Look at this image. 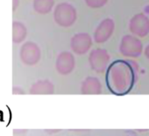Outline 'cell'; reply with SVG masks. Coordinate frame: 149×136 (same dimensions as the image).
I'll use <instances>...</instances> for the list:
<instances>
[{
  "label": "cell",
  "instance_id": "obj_7",
  "mask_svg": "<svg viewBox=\"0 0 149 136\" xmlns=\"http://www.w3.org/2000/svg\"><path fill=\"white\" fill-rule=\"evenodd\" d=\"M72 51L77 55L87 53L92 46V38L90 34L81 32L74 35L70 42Z\"/></svg>",
  "mask_w": 149,
  "mask_h": 136
},
{
  "label": "cell",
  "instance_id": "obj_13",
  "mask_svg": "<svg viewBox=\"0 0 149 136\" xmlns=\"http://www.w3.org/2000/svg\"><path fill=\"white\" fill-rule=\"evenodd\" d=\"M54 5V0H34L33 8L40 14L49 13Z\"/></svg>",
  "mask_w": 149,
  "mask_h": 136
},
{
  "label": "cell",
  "instance_id": "obj_1",
  "mask_svg": "<svg viewBox=\"0 0 149 136\" xmlns=\"http://www.w3.org/2000/svg\"><path fill=\"white\" fill-rule=\"evenodd\" d=\"M138 71V64L134 61H113L106 70V84L109 90L114 94H126L135 84Z\"/></svg>",
  "mask_w": 149,
  "mask_h": 136
},
{
  "label": "cell",
  "instance_id": "obj_4",
  "mask_svg": "<svg viewBox=\"0 0 149 136\" xmlns=\"http://www.w3.org/2000/svg\"><path fill=\"white\" fill-rule=\"evenodd\" d=\"M111 56L107 50L97 48L91 51L89 56V63L91 69L97 73H104L109 66Z\"/></svg>",
  "mask_w": 149,
  "mask_h": 136
},
{
  "label": "cell",
  "instance_id": "obj_16",
  "mask_svg": "<svg viewBox=\"0 0 149 136\" xmlns=\"http://www.w3.org/2000/svg\"><path fill=\"white\" fill-rule=\"evenodd\" d=\"M13 11H16L17 7H18V6H19V0H13Z\"/></svg>",
  "mask_w": 149,
  "mask_h": 136
},
{
  "label": "cell",
  "instance_id": "obj_3",
  "mask_svg": "<svg viewBox=\"0 0 149 136\" xmlns=\"http://www.w3.org/2000/svg\"><path fill=\"white\" fill-rule=\"evenodd\" d=\"M119 52L125 58H139L143 52V44L133 35H125L119 44Z\"/></svg>",
  "mask_w": 149,
  "mask_h": 136
},
{
  "label": "cell",
  "instance_id": "obj_8",
  "mask_svg": "<svg viewBox=\"0 0 149 136\" xmlns=\"http://www.w3.org/2000/svg\"><path fill=\"white\" fill-rule=\"evenodd\" d=\"M41 56L40 49L33 42L25 43L20 49V58L27 65H36Z\"/></svg>",
  "mask_w": 149,
  "mask_h": 136
},
{
  "label": "cell",
  "instance_id": "obj_10",
  "mask_svg": "<svg viewBox=\"0 0 149 136\" xmlns=\"http://www.w3.org/2000/svg\"><path fill=\"white\" fill-rule=\"evenodd\" d=\"M81 92L84 94H99L102 93V84L96 77H87L82 83Z\"/></svg>",
  "mask_w": 149,
  "mask_h": 136
},
{
  "label": "cell",
  "instance_id": "obj_15",
  "mask_svg": "<svg viewBox=\"0 0 149 136\" xmlns=\"http://www.w3.org/2000/svg\"><path fill=\"white\" fill-rule=\"evenodd\" d=\"M144 54H145L146 58L149 60V44L146 46V48L144 50Z\"/></svg>",
  "mask_w": 149,
  "mask_h": 136
},
{
  "label": "cell",
  "instance_id": "obj_5",
  "mask_svg": "<svg viewBox=\"0 0 149 136\" xmlns=\"http://www.w3.org/2000/svg\"><path fill=\"white\" fill-rule=\"evenodd\" d=\"M129 30L137 38H145L149 34V18L144 13L135 14L129 21Z\"/></svg>",
  "mask_w": 149,
  "mask_h": 136
},
{
  "label": "cell",
  "instance_id": "obj_6",
  "mask_svg": "<svg viewBox=\"0 0 149 136\" xmlns=\"http://www.w3.org/2000/svg\"><path fill=\"white\" fill-rule=\"evenodd\" d=\"M115 31V22L112 19L107 18L102 20L94 32V40L97 44H104L107 42Z\"/></svg>",
  "mask_w": 149,
  "mask_h": 136
},
{
  "label": "cell",
  "instance_id": "obj_9",
  "mask_svg": "<svg viewBox=\"0 0 149 136\" xmlns=\"http://www.w3.org/2000/svg\"><path fill=\"white\" fill-rule=\"evenodd\" d=\"M76 60L73 54L69 52H63L59 54L56 59V69L62 75H68L74 70Z\"/></svg>",
  "mask_w": 149,
  "mask_h": 136
},
{
  "label": "cell",
  "instance_id": "obj_12",
  "mask_svg": "<svg viewBox=\"0 0 149 136\" xmlns=\"http://www.w3.org/2000/svg\"><path fill=\"white\" fill-rule=\"evenodd\" d=\"M27 35L26 27L20 22L14 21L13 23V41L16 44L25 40Z\"/></svg>",
  "mask_w": 149,
  "mask_h": 136
},
{
  "label": "cell",
  "instance_id": "obj_11",
  "mask_svg": "<svg viewBox=\"0 0 149 136\" xmlns=\"http://www.w3.org/2000/svg\"><path fill=\"white\" fill-rule=\"evenodd\" d=\"M54 90V85L48 80H40L34 83L30 90L31 93L35 94H48L53 93Z\"/></svg>",
  "mask_w": 149,
  "mask_h": 136
},
{
  "label": "cell",
  "instance_id": "obj_17",
  "mask_svg": "<svg viewBox=\"0 0 149 136\" xmlns=\"http://www.w3.org/2000/svg\"><path fill=\"white\" fill-rule=\"evenodd\" d=\"M124 136H137V135H135V134H133V133H126V134H125Z\"/></svg>",
  "mask_w": 149,
  "mask_h": 136
},
{
  "label": "cell",
  "instance_id": "obj_2",
  "mask_svg": "<svg viewBox=\"0 0 149 136\" xmlns=\"http://www.w3.org/2000/svg\"><path fill=\"white\" fill-rule=\"evenodd\" d=\"M54 19L57 25L62 27H69L77 21V12L72 5L61 3L56 5L54 12Z\"/></svg>",
  "mask_w": 149,
  "mask_h": 136
},
{
  "label": "cell",
  "instance_id": "obj_14",
  "mask_svg": "<svg viewBox=\"0 0 149 136\" xmlns=\"http://www.w3.org/2000/svg\"><path fill=\"white\" fill-rule=\"evenodd\" d=\"M87 6L92 9H99L104 7L109 0H84Z\"/></svg>",
  "mask_w": 149,
  "mask_h": 136
}]
</instances>
